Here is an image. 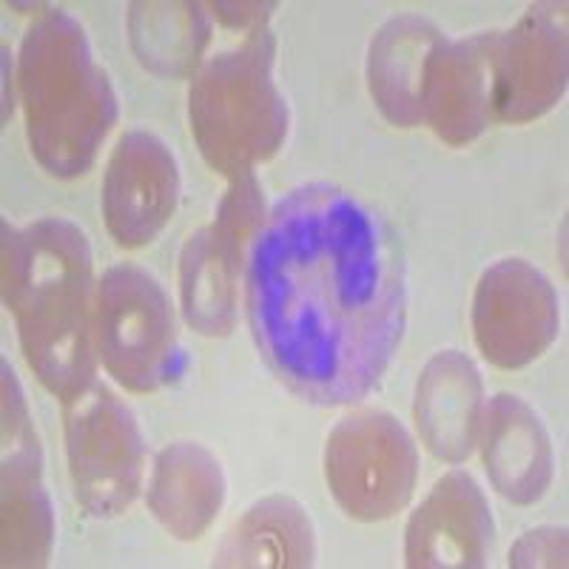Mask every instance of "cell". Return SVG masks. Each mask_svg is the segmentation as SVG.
I'll return each mask as SVG.
<instances>
[{"label":"cell","instance_id":"9a60e30c","mask_svg":"<svg viewBox=\"0 0 569 569\" xmlns=\"http://www.w3.org/2000/svg\"><path fill=\"white\" fill-rule=\"evenodd\" d=\"M479 447L490 485L510 505L530 507L547 496L556 453L541 416L521 396L498 393L487 401Z\"/></svg>","mask_w":569,"mask_h":569},{"label":"cell","instance_id":"44dd1931","mask_svg":"<svg viewBox=\"0 0 569 569\" xmlns=\"http://www.w3.org/2000/svg\"><path fill=\"white\" fill-rule=\"evenodd\" d=\"M510 567H567V530L538 527L510 550Z\"/></svg>","mask_w":569,"mask_h":569},{"label":"cell","instance_id":"8fae6325","mask_svg":"<svg viewBox=\"0 0 569 569\" xmlns=\"http://www.w3.org/2000/svg\"><path fill=\"white\" fill-rule=\"evenodd\" d=\"M567 91V7L536 3L501 32L496 63V123H530Z\"/></svg>","mask_w":569,"mask_h":569},{"label":"cell","instance_id":"2e32d148","mask_svg":"<svg viewBox=\"0 0 569 569\" xmlns=\"http://www.w3.org/2000/svg\"><path fill=\"white\" fill-rule=\"evenodd\" d=\"M146 501L171 538L197 541L226 505V472L220 459L197 441L162 447L154 456Z\"/></svg>","mask_w":569,"mask_h":569},{"label":"cell","instance_id":"7c38bea8","mask_svg":"<svg viewBox=\"0 0 569 569\" xmlns=\"http://www.w3.org/2000/svg\"><path fill=\"white\" fill-rule=\"evenodd\" d=\"M501 32L445 40L427 66L421 123L447 146H467L496 123V63Z\"/></svg>","mask_w":569,"mask_h":569},{"label":"cell","instance_id":"ac0fdd59","mask_svg":"<svg viewBox=\"0 0 569 569\" xmlns=\"http://www.w3.org/2000/svg\"><path fill=\"white\" fill-rule=\"evenodd\" d=\"M317 532L311 518L288 496H268L233 521L213 552V567H313Z\"/></svg>","mask_w":569,"mask_h":569},{"label":"cell","instance_id":"4fadbf2b","mask_svg":"<svg viewBox=\"0 0 569 569\" xmlns=\"http://www.w3.org/2000/svg\"><path fill=\"white\" fill-rule=\"evenodd\" d=\"M496 521L485 492L470 472L441 476L405 530V561L413 569L485 567L492 552Z\"/></svg>","mask_w":569,"mask_h":569},{"label":"cell","instance_id":"ffe728a7","mask_svg":"<svg viewBox=\"0 0 569 569\" xmlns=\"http://www.w3.org/2000/svg\"><path fill=\"white\" fill-rule=\"evenodd\" d=\"M180 299L186 322L202 337H228L237 325V279L222 271L202 231L182 248Z\"/></svg>","mask_w":569,"mask_h":569},{"label":"cell","instance_id":"8992f818","mask_svg":"<svg viewBox=\"0 0 569 569\" xmlns=\"http://www.w3.org/2000/svg\"><path fill=\"white\" fill-rule=\"evenodd\" d=\"M69 476L78 505L91 518L123 516L142 490L146 439L114 390L91 382L63 401Z\"/></svg>","mask_w":569,"mask_h":569},{"label":"cell","instance_id":"6da1fadb","mask_svg":"<svg viewBox=\"0 0 569 569\" xmlns=\"http://www.w3.org/2000/svg\"><path fill=\"white\" fill-rule=\"evenodd\" d=\"M246 308L262 362L308 405L373 393L408 328V266L379 208L305 182L268 211L246 262Z\"/></svg>","mask_w":569,"mask_h":569},{"label":"cell","instance_id":"ba28073f","mask_svg":"<svg viewBox=\"0 0 569 569\" xmlns=\"http://www.w3.org/2000/svg\"><path fill=\"white\" fill-rule=\"evenodd\" d=\"M3 368V470H0V552L3 567H46L54 550V510L43 481L38 430L18 376Z\"/></svg>","mask_w":569,"mask_h":569},{"label":"cell","instance_id":"9c48e42d","mask_svg":"<svg viewBox=\"0 0 569 569\" xmlns=\"http://www.w3.org/2000/svg\"><path fill=\"white\" fill-rule=\"evenodd\" d=\"M561 328L552 282L527 259H501L472 297V337L490 365L521 370L550 350Z\"/></svg>","mask_w":569,"mask_h":569},{"label":"cell","instance_id":"30bf717a","mask_svg":"<svg viewBox=\"0 0 569 569\" xmlns=\"http://www.w3.org/2000/svg\"><path fill=\"white\" fill-rule=\"evenodd\" d=\"M180 202V166L171 149L146 129L117 140L103 177V217L120 248L154 242Z\"/></svg>","mask_w":569,"mask_h":569},{"label":"cell","instance_id":"d6986e66","mask_svg":"<svg viewBox=\"0 0 569 569\" xmlns=\"http://www.w3.org/2000/svg\"><path fill=\"white\" fill-rule=\"evenodd\" d=\"M211 18L208 3H134L129 14L131 46L154 74L186 78L200 69Z\"/></svg>","mask_w":569,"mask_h":569},{"label":"cell","instance_id":"3957f363","mask_svg":"<svg viewBox=\"0 0 569 569\" xmlns=\"http://www.w3.org/2000/svg\"><path fill=\"white\" fill-rule=\"evenodd\" d=\"M18 83L34 160L60 180L86 174L117 123V94L78 18L49 9L34 20L20 43Z\"/></svg>","mask_w":569,"mask_h":569},{"label":"cell","instance_id":"52a82bcc","mask_svg":"<svg viewBox=\"0 0 569 569\" xmlns=\"http://www.w3.org/2000/svg\"><path fill=\"white\" fill-rule=\"evenodd\" d=\"M330 496L356 521L373 525L401 512L419 481V450L408 427L385 410L345 416L325 445Z\"/></svg>","mask_w":569,"mask_h":569},{"label":"cell","instance_id":"5bb4252c","mask_svg":"<svg viewBox=\"0 0 569 569\" xmlns=\"http://www.w3.org/2000/svg\"><path fill=\"white\" fill-rule=\"evenodd\" d=\"M485 379L470 356L439 350L416 382V427L439 461L461 465L476 453L485 425Z\"/></svg>","mask_w":569,"mask_h":569},{"label":"cell","instance_id":"277c9868","mask_svg":"<svg viewBox=\"0 0 569 569\" xmlns=\"http://www.w3.org/2000/svg\"><path fill=\"white\" fill-rule=\"evenodd\" d=\"M277 38L271 27L202 58L188 89V123L202 160L237 177L271 160L288 137V103L273 80Z\"/></svg>","mask_w":569,"mask_h":569},{"label":"cell","instance_id":"5b68a950","mask_svg":"<svg viewBox=\"0 0 569 569\" xmlns=\"http://www.w3.org/2000/svg\"><path fill=\"white\" fill-rule=\"evenodd\" d=\"M94 342L109 376L131 393L169 388L188 368L169 293L146 268L131 262L100 277Z\"/></svg>","mask_w":569,"mask_h":569},{"label":"cell","instance_id":"7a4b0ae2","mask_svg":"<svg viewBox=\"0 0 569 569\" xmlns=\"http://www.w3.org/2000/svg\"><path fill=\"white\" fill-rule=\"evenodd\" d=\"M3 302L18 319L20 348L40 385L60 401L94 382L98 282L83 228L43 217L3 220Z\"/></svg>","mask_w":569,"mask_h":569},{"label":"cell","instance_id":"e0dca14e","mask_svg":"<svg viewBox=\"0 0 569 569\" xmlns=\"http://www.w3.org/2000/svg\"><path fill=\"white\" fill-rule=\"evenodd\" d=\"M445 40V32L419 14L388 20L370 40V94L393 126L410 129L421 123L427 66Z\"/></svg>","mask_w":569,"mask_h":569}]
</instances>
